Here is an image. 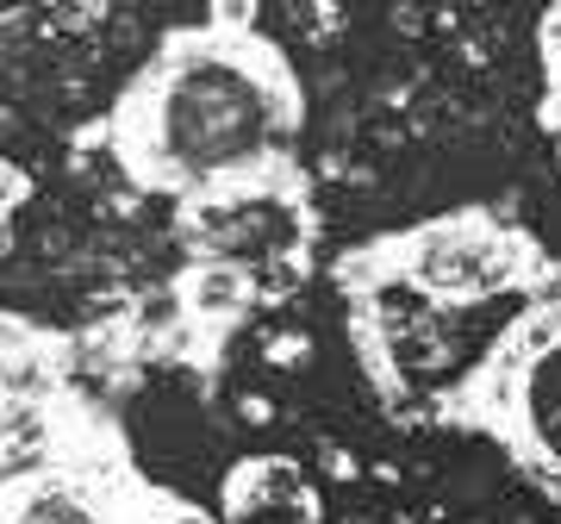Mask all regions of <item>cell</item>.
Wrapping results in <instances>:
<instances>
[{"label": "cell", "mask_w": 561, "mask_h": 524, "mask_svg": "<svg viewBox=\"0 0 561 524\" xmlns=\"http://www.w3.org/2000/svg\"><path fill=\"white\" fill-rule=\"evenodd\" d=\"M343 331L387 424H431L437 400L530 300L561 294V257L486 201L387 225L331 262Z\"/></svg>", "instance_id": "cell-1"}, {"label": "cell", "mask_w": 561, "mask_h": 524, "mask_svg": "<svg viewBox=\"0 0 561 524\" xmlns=\"http://www.w3.org/2000/svg\"><path fill=\"white\" fill-rule=\"evenodd\" d=\"M300 138L306 81L287 44L250 7L219 0L144 50L76 150L106 157L131 194L194 206L300 169Z\"/></svg>", "instance_id": "cell-2"}, {"label": "cell", "mask_w": 561, "mask_h": 524, "mask_svg": "<svg viewBox=\"0 0 561 524\" xmlns=\"http://www.w3.org/2000/svg\"><path fill=\"white\" fill-rule=\"evenodd\" d=\"M0 431V524H219L206 505L150 481L125 424L81 387L7 400Z\"/></svg>", "instance_id": "cell-3"}, {"label": "cell", "mask_w": 561, "mask_h": 524, "mask_svg": "<svg viewBox=\"0 0 561 524\" xmlns=\"http://www.w3.org/2000/svg\"><path fill=\"white\" fill-rule=\"evenodd\" d=\"M437 431L481 437L537 500L561 505V294L530 300L431 412Z\"/></svg>", "instance_id": "cell-4"}, {"label": "cell", "mask_w": 561, "mask_h": 524, "mask_svg": "<svg viewBox=\"0 0 561 524\" xmlns=\"http://www.w3.org/2000/svg\"><path fill=\"white\" fill-rule=\"evenodd\" d=\"M319 238H324V213H319V187H312L306 162L275 175V182L238 187V194H219V201L175 206L181 257L243 269L256 282L262 306H287L312 282Z\"/></svg>", "instance_id": "cell-5"}, {"label": "cell", "mask_w": 561, "mask_h": 524, "mask_svg": "<svg viewBox=\"0 0 561 524\" xmlns=\"http://www.w3.org/2000/svg\"><path fill=\"white\" fill-rule=\"evenodd\" d=\"M256 312H262V294L243 269L206 262V257H181V269L162 287V319L150 324V356L194 368L206 387H219L225 350H231V338Z\"/></svg>", "instance_id": "cell-6"}, {"label": "cell", "mask_w": 561, "mask_h": 524, "mask_svg": "<svg viewBox=\"0 0 561 524\" xmlns=\"http://www.w3.org/2000/svg\"><path fill=\"white\" fill-rule=\"evenodd\" d=\"M219 524H319V487L294 456H243L219 481Z\"/></svg>", "instance_id": "cell-7"}, {"label": "cell", "mask_w": 561, "mask_h": 524, "mask_svg": "<svg viewBox=\"0 0 561 524\" xmlns=\"http://www.w3.org/2000/svg\"><path fill=\"white\" fill-rule=\"evenodd\" d=\"M0 394L7 400H44L57 387H76L81 375V338L76 331H57V324H38L25 312H7L0 319Z\"/></svg>", "instance_id": "cell-8"}, {"label": "cell", "mask_w": 561, "mask_h": 524, "mask_svg": "<svg viewBox=\"0 0 561 524\" xmlns=\"http://www.w3.org/2000/svg\"><path fill=\"white\" fill-rule=\"evenodd\" d=\"M537 113H561V0L537 13Z\"/></svg>", "instance_id": "cell-9"}, {"label": "cell", "mask_w": 561, "mask_h": 524, "mask_svg": "<svg viewBox=\"0 0 561 524\" xmlns=\"http://www.w3.org/2000/svg\"><path fill=\"white\" fill-rule=\"evenodd\" d=\"M25 194H32V175H25L20 162H7V169H0V201H7V219L25 206Z\"/></svg>", "instance_id": "cell-10"}]
</instances>
